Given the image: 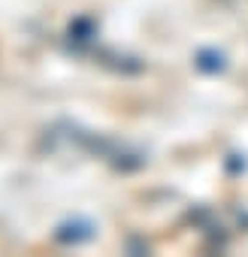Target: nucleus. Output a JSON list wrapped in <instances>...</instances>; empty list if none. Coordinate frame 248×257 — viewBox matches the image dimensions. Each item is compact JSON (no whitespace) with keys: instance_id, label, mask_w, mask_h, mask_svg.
Here are the masks:
<instances>
[{"instance_id":"nucleus-2","label":"nucleus","mask_w":248,"mask_h":257,"mask_svg":"<svg viewBox=\"0 0 248 257\" xmlns=\"http://www.w3.org/2000/svg\"><path fill=\"white\" fill-rule=\"evenodd\" d=\"M70 34H76V40H91V34H94L91 19H79V22H73V25H70Z\"/></svg>"},{"instance_id":"nucleus-1","label":"nucleus","mask_w":248,"mask_h":257,"mask_svg":"<svg viewBox=\"0 0 248 257\" xmlns=\"http://www.w3.org/2000/svg\"><path fill=\"white\" fill-rule=\"evenodd\" d=\"M194 64H197V70H200V73H221V70L227 67L224 55H221V52H215V49H203V52H197Z\"/></svg>"}]
</instances>
